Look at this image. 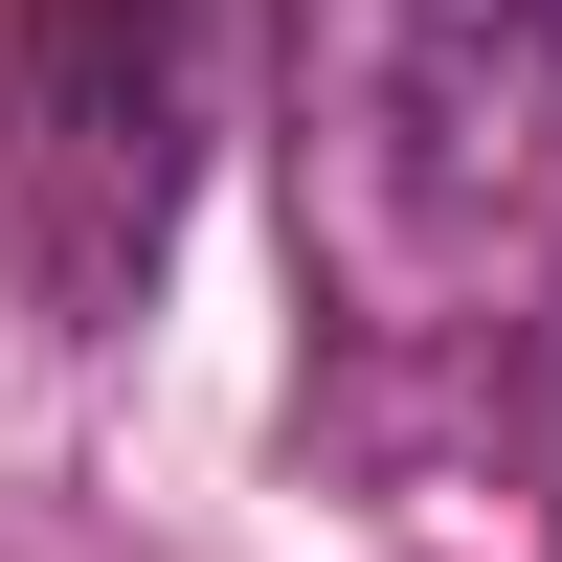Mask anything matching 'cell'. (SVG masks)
<instances>
[{
	"mask_svg": "<svg viewBox=\"0 0 562 562\" xmlns=\"http://www.w3.org/2000/svg\"><path fill=\"white\" fill-rule=\"evenodd\" d=\"M293 270L338 338L473 360L562 293V0H293L270 23Z\"/></svg>",
	"mask_w": 562,
	"mask_h": 562,
	"instance_id": "1",
	"label": "cell"
},
{
	"mask_svg": "<svg viewBox=\"0 0 562 562\" xmlns=\"http://www.w3.org/2000/svg\"><path fill=\"white\" fill-rule=\"evenodd\" d=\"M203 0H0V248L68 338H113L180 248Z\"/></svg>",
	"mask_w": 562,
	"mask_h": 562,
	"instance_id": "2",
	"label": "cell"
}]
</instances>
